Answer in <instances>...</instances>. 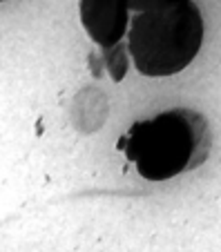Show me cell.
Returning <instances> with one entry per match:
<instances>
[{"label":"cell","instance_id":"obj_2","mask_svg":"<svg viewBox=\"0 0 221 252\" xmlns=\"http://www.w3.org/2000/svg\"><path fill=\"white\" fill-rule=\"evenodd\" d=\"M203 43V18L194 0H159L139 11L130 27V54L143 76L186 69Z\"/></svg>","mask_w":221,"mask_h":252},{"label":"cell","instance_id":"obj_3","mask_svg":"<svg viewBox=\"0 0 221 252\" xmlns=\"http://www.w3.org/2000/svg\"><path fill=\"white\" fill-rule=\"evenodd\" d=\"M78 11L90 38L112 49L125 36L130 0H78Z\"/></svg>","mask_w":221,"mask_h":252},{"label":"cell","instance_id":"obj_1","mask_svg":"<svg viewBox=\"0 0 221 252\" xmlns=\"http://www.w3.org/2000/svg\"><path fill=\"white\" fill-rule=\"evenodd\" d=\"M119 148L148 181H168L201 165L210 150L208 121L192 110H170L139 121Z\"/></svg>","mask_w":221,"mask_h":252},{"label":"cell","instance_id":"obj_4","mask_svg":"<svg viewBox=\"0 0 221 252\" xmlns=\"http://www.w3.org/2000/svg\"><path fill=\"white\" fill-rule=\"evenodd\" d=\"M157 2H159V0H130V9L143 11V9H148V7L157 5Z\"/></svg>","mask_w":221,"mask_h":252}]
</instances>
